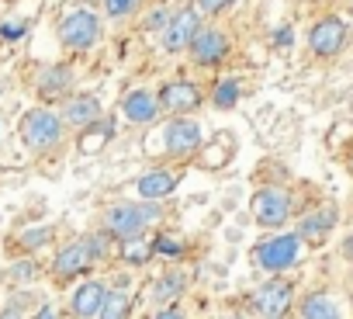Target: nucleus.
<instances>
[{"instance_id":"5","label":"nucleus","mask_w":353,"mask_h":319,"mask_svg":"<svg viewBox=\"0 0 353 319\" xmlns=\"http://www.w3.org/2000/svg\"><path fill=\"white\" fill-rule=\"evenodd\" d=\"M97 39H101V18H97L94 11L73 8V11L63 14V21H59V42H63L66 49L87 52V49L97 46Z\"/></svg>"},{"instance_id":"21","label":"nucleus","mask_w":353,"mask_h":319,"mask_svg":"<svg viewBox=\"0 0 353 319\" xmlns=\"http://www.w3.org/2000/svg\"><path fill=\"white\" fill-rule=\"evenodd\" d=\"M118 257L128 264V267H145L156 253H152V240L145 236H135V240H121L118 243Z\"/></svg>"},{"instance_id":"17","label":"nucleus","mask_w":353,"mask_h":319,"mask_svg":"<svg viewBox=\"0 0 353 319\" xmlns=\"http://www.w3.org/2000/svg\"><path fill=\"white\" fill-rule=\"evenodd\" d=\"M176 181L181 177H176L173 171H149V174H142L135 181V195L142 202H163V198H170L176 191Z\"/></svg>"},{"instance_id":"35","label":"nucleus","mask_w":353,"mask_h":319,"mask_svg":"<svg viewBox=\"0 0 353 319\" xmlns=\"http://www.w3.org/2000/svg\"><path fill=\"white\" fill-rule=\"evenodd\" d=\"M291 42H294V32L291 28H277L274 32V46L277 49H291Z\"/></svg>"},{"instance_id":"4","label":"nucleus","mask_w":353,"mask_h":319,"mask_svg":"<svg viewBox=\"0 0 353 319\" xmlns=\"http://www.w3.org/2000/svg\"><path fill=\"white\" fill-rule=\"evenodd\" d=\"M250 212H253V222H256L260 229H281V226L291 219V212H294L291 191H288V188H277V184L260 188V191L253 195V202H250Z\"/></svg>"},{"instance_id":"25","label":"nucleus","mask_w":353,"mask_h":319,"mask_svg":"<svg viewBox=\"0 0 353 319\" xmlns=\"http://www.w3.org/2000/svg\"><path fill=\"white\" fill-rule=\"evenodd\" d=\"M52 236H56V226H32V229H25V233L18 236V243H21L25 250H42Z\"/></svg>"},{"instance_id":"23","label":"nucleus","mask_w":353,"mask_h":319,"mask_svg":"<svg viewBox=\"0 0 353 319\" xmlns=\"http://www.w3.org/2000/svg\"><path fill=\"white\" fill-rule=\"evenodd\" d=\"M239 97H243V84H239L236 77H225V80H219V84L212 87V104H215L219 111H232V108L239 104Z\"/></svg>"},{"instance_id":"31","label":"nucleus","mask_w":353,"mask_h":319,"mask_svg":"<svg viewBox=\"0 0 353 319\" xmlns=\"http://www.w3.org/2000/svg\"><path fill=\"white\" fill-rule=\"evenodd\" d=\"M11 274H14L18 281H32V278H35V264H32V260H18V264L11 267Z\"/></svg>"},{"instance_id":"26","label":"nucleus","mask_w":353,"mask_h":319,"mask_svg":"<svg viewBox=\"0 0 353 319\" xmlns=\"http://www.w3.org/2000/svg\"><path fill=\"white\" fill-rule=\"evenodd\" d=\"M184 243H181V236H156L152 240V253H159V257H170V260H176V257H184Z\"/></svg>"},{"instance_id":"13","label":"nucleus","mask_w":353,"mask_h":319,"mask_svg":"<svg viewBox=\"0 0 353 319\" xmlns=\"http://www.w3.org/2000/svg\"><path fill=\"white\" fill-rule=\"evenodd\" d=\"M104 295H108V284H104L101 278L80 281V284L70 291V312H73V319H97Z\"/></svg>"},{"instance_id":"14","label":"nucleus","mask_w":353,"mask_h":319,"mask_svg":"<svg viewBox=\"0 0 353 319\" xmlns=\"http://www.w3.org/2000/svg\"><path fill=\"white\" fill-rule=\"evenodd\" d=\"M101 115H104V108H101V97H94V94H73L70 101H66V108H63V125L66 128H77V132H83V128H90L94 122H101Z\"/></svg>"},{"instance_id":"1","label":"nucleus","mask_w":353,"mask_h":319,"mask_svg":"<svg viewBox=\"0 0 353 319\" xmlns=\"http://www.w3.org/2000/svg\"><path fill=\"white\" fill-rule=\"evenodd\" d=\"M159 219V209L156 202H118L104 212V233L114 236L118 243L121 240H135V236H145V229Z\"/></svg>"},{"instance_id":"30","label":"nucleus","mask_w":353,"mask_h":319,"mask_svg":"<svg viewBox=\"0 0 353 319\" xmlns=\"http://www.w3.org/2000/svg\"><path fill=\"white\" fill-rule=\"evenodd\" d=\"M232 4H236V0H198V11H201V14H208V18H215V14L229 11Z\"/></svg>"},{"instance_id":"16","label":"nucleus","mask_w":353,"mask_h":319,"mask_svg":"<svg viewBox=\"0 0 353 319\" xmlns=\"http://www.w3.org/2000/svg\"><path fill=\"white\" fill-rule=\"evenodd\" d=\"M121 111L132 125H152L159 118V104H156V94L152 90H128L125 101H121Z\"/></svg>"},{"instance_id":"28","label":"nucleus","mask_w":353,"mask_h":319,"mask_svg":"<svg viewBox=\"0 0 353 319\" xmlns=\"http://www.w3.org/2000/svg\"><path fill=\"white\" fill-rule=\"evenodd\" d=\"M139 4H142V0H104V14L118 21V18H128Z\"/></svg>"},{"instance_id":"6","label":"nucleus","mask_w":353,"mask_h":319,"mask_svg":"<svg viewBox=\"0 0 353 319\" xmlns=\"http://www.w3.org/2000/svg\"><path fill=\"white\" fill-rule=\"evenodd\" d=\"M201 146H205V128H201V122L181 115V118H170V122L163 125V149H166L173 160H188V156H194Z\"/></svg>"},{"instance_id":"22","label":"nucleus","mask_w":353,"mask_h":319,"mask_svg":"<svg viewBox=\"0 0 353 319\" xmlns=\"http://www.w3.org/2000/svg\"><path fill=\"white\" fill-rule=\"evenodd\" d=\"M111 135H114L111 118H108V122L101 118V122H94L90 128H83V132H80V149H83L87 156H97V153L108 146V139H111Z\"/></svg>"},{"instance_id":"33","label":"nucleus","mask_w":353,"mask_h":319,"mask_svg":"<svg viewBox=\"0 0 353 319\" xmlns=\"http://www.w3.org/2000/svg\"><path fill=\"white\" fill-rule=\"evenodd\" d=\"M152 319H188V312L181 305H163V309H156Z\"/></svg>"},{"instance_id":"12","label":"nucleus","mask_w":353,"mask_h":319,"mask_svg":"<svg viewBox=\"0 0 353 319\" xmlns=\"http://www.w3.org/2000/svg\"><path fill=\"white\" fill-rule=\"evenodd\" d=\"M346 25L339 21V18H322V21H315L312 25V32H308V49L315 52V56H336L343 46H346Z\"/></svg>"},{"instance_id":"9","label":"nucleus","mask_w":353,"mask_h":319,"mask_svg":"<svg viewBox=\"0 0 353 319\" xmlns=\"http://www.w3.org/2000/svg\"><path fill=\"white\" fill-rule=\"evenodd\" d=\"M201 101H205V97H201V87L191 84V80H170V84H163V87L156 90L159 111H166V115H173V118L191 115Z\"/></svg>"},{"instance_id":"38","label":"nucleus","mask_w":353,"mask_h":319,"mask_svg":"<svg viewBox=\"0 0 353 319\" xmlns=\"http://www.w3.org/2000/svg\"><path fill=\"white\" fill-rule=\"evenodd\" d=\"M163 4H170V0H163Z\"/></svg>"},{"instance_id":"18","label":"nucleus","mask_w":353,"mask_h":319,"mask_svg":"<svg viewBox=\"0 0 353 319\" xmlns=\"http://www.w3.org/2000/svg\"><path fill=\"white\" fill-rule=\"evenodd\" d=\"M73 84V70L66 63H56L49 66L42 77H39V101H52V97H63Z\"/></svg>"},{"instance_id":"3","label":"nucleus","mask_w":353,"mask_h":319,"mask_svg":"<svg viewBox=\"0 0 353 319\" xmlns=\"http://www.w3.org/2000/svg\"><path fill=\"white\" fill-rule=\"evenodd\" d=\"M298 257H301V240L294 233H277L253 246V264L267 274H284L288 267L298 264Z\"/></svg>"},{"instance_id":"27","label":"nucleus","mask_w":353,"mask_h":319,"mask_svg":"<svg viewBox=\"0 0 353 319\" xmlns=\"http://www.w3.org/2000/svg\"><path fill=\"white\" fill-rule=\"evenodd\" d=\"M111 240H114V236H108V233H94V236H87V246H90V257H94V264L111 257Z\"/></svg>"},{"instance_id":"34","label":"nucleus","mask_w":353,"mask_h":319,"mask_svg":"<svg viewBox=\"0 0 353 319\" xmlns=\"http://www.w3.org/2000/svg\"><path fill=\"white\" fill-rule=\"evenodd\" d=\"M28 319H59V309H56L52 302H42V305H39V309H35Z\"/></svg>"},{"instance_id":"36","label":"nucleus","mask_w":353,"mask_h":319,"mask_svg":"<svg viewBox=\"0 0 353 319\" xmlns=\"http://www.w3.org/2000/svg\"><path fill=\"white\" fill-rule=\"evenodd\" d=\"M0 319H28V316H25V309H18V305L11 302V305L0 309Z\"/></svg>"},{"instance_id":"15","label":"nucleus","mask_w":353,"mask_h":319,"mask_svg":"<svg viewBox=\"0 0 353 319\" xmlns=\"http://www.w3.org/2000/svg\"><path fill=\"white\" fill-rule=\"evenodd\" d=\"M336 229V209H319V212H308L301 222H298V240L308 243V246H322L329 240V233Z\"/></svg>"},{"instance_id":"24","label":"nucleus","mask_w":353,"mask_h":319,"mask_svg":"<svg viewBox=\"0 0 353 319\" xmlns=\"http://www.w3.org/2000/svg\"><path fill=\"white\" fill-rule=\"evenodd\" d=\"M128 312H132V298H128L125 291L108 288V295H104V302H101L97 319H128Z\"/></svg>"},{"instance_id":"29","label":"nucleus","mask_w":353,"mask_h":319,"mask_svg":"<svg viewBox=\"0 0 353 319\" xmlns=\"http://www.w3.org/2000/svg\"><path fill=\"white\" fill-rule=\"evenodd\" d=\"M166 25H170V8H166V4H159V8H152V11L145 14V28H149V32H159V35H163Z\"/></svg>"},{"instance_id":"19","label":"nucleus","mask_w":353,"mask_h":319,"mask_svg":"<svg viewBox=\"0 0 353 319\" xmlns=\"http://www.w3.org/2000/svg\"><path fill=\"white\" fill-rule=\"evenodd\" d=\"M184 291H188V278H184L181 271H166V274L152 284V295H149V298L163 309V305H173Z\"/></svg>"},{"instance_id":"10","label":"nucleus","mask_w":353,"mask_h":319,"mask_svg":"<svg viewBox=\"0 0 353 319\" xmlns=\"http://www.w3.org/2000/svg\"><path fill=\"white\" fill-rule=\"evenodd\" d=\"M90 267H94V257H90L87 236L66 243V246L56 253V260H52V274H56V281H73V278H80V274L90 271Z\"/></svg>"},{"instance_id":"32","label":"nucleus","mask_w":353,"mask_h":319,"mask_svg":"<svg viewBox=\"0 0 353 319\" xmlns=\"http://www.w3.org/2000/svg\"><path fill=\"white\" fill-rule=\"evenodd\" d=\"M28 32V25H14V21H4L0 25V39H21Z\"/></svg>"},{"instance_id":"2","label":"nucleus","mask_w":353,"mask_h":319,"mask_svg":"<svg viewBox=\"0 0 353 319\" xmlns=\"http://www.w3.org/2000/svg\"><path fill=\"white\" fill-rule=\"evenodd\" d=\"M18 135H21V142L28 146V149H35V153H49V149H56L59 142H63V135H66V125H63V118L52 111V108H28L21 118H18Z\"/></svg>"},{"instance_id":"20","label":"nucleus","mask_w":353,"mask_h":319,"mask_svg":"<svg viewBox=\"0 0 353 319\" xmlns=\"http://www.w3.org/2000/svg\"><path fill=\"white\" fill-rule=\"evenodd\" d=\"M301 319H339V309L329 291H308L301 298Z\"/></svg>"},{"instance_id":"37","label":"nucleus","mask_w":353,"mask_h":319,"mask_svg":"<svg viewBox=\"0 0 353 319\" xmlns=\"http://www.w3.org/2000/svg\"><path fill=\"white\" fill-rule=\"evenodd\" d=\"M222 319H243V316H222Z\"/></svg>"},{"instance_id":"7","label":"nucleus","mask_w":353,"mask_h":319,"mask_svg":"<svg viewBox=\"0 0 353 319\" xmlns=\"http://www.w3.org/2000/svg\"><path fill=\"white\" fill-rule=\"evenodd\" d=\"M291 302H294V284L288 278H277V274L253 291V309L260 319H284Z\"/></svg>"},{"instance_id":"11","label":"nucleus","mask_w":353,"mask_h":319,"mask_svg":"<svg viewBox=\"0 0 353 319\" xmlns=\"http://www.w3.org/2000/svg\"><path fill=\"white\" fill-rule=\"evenodd\" d=\"M229 35L225 32H219V28H201L198 35H194V42H191V59L198 63V66H219V63H225V56H229Z\"/></svg>"},{"instance_id":"8","label":"nucleus","mask_w":353,"mask_h":319,"mask_svg":"<svg viewBox=\"0 0 353 319\" xmlns=\"http://www.w3.org/2000/svg\"><path fill=\"white\" fill-rule=\"evenodd\" d=\"M205 25H201V11L198 8H181L176 14H170V25L163 28V49L173 56V52H184V49H191V42H194V35L201 32Z\"/></svg>"}]
</instances>
